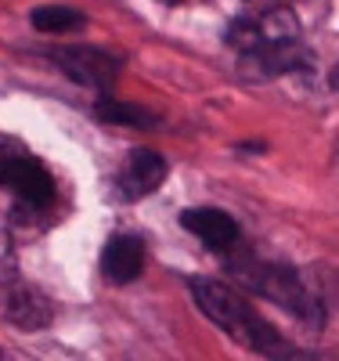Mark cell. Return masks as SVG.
Listing matches in <instances>:
<instances>
[{
    "mask_svg": "<svg viewBox=\"0 0 339 361\" xmlns=\"http://www.w3.org/2000/svg\"><path fill=\"white\" fill-rule=\"evenodd\" d=\"M163 4H170V8H173V4H184V0H163Z\"/></svg>",
    "mask_w": 339,
    "mask_h": 361,
    "instance_id": "11",
    "label": "cell"
},
{
    "mask_svg": "<svg viewBox=\"0 0 339 361\" xmlns=\"http://www.w3.org/2000/svg\"><path fill=\"white\" fill-rule=\"evenodd\" d=\"M54 307H51V300L40 293V289H15L8 296V322L18 325V329H44L51 322Z\"/></svg>",
    "mask_w": 339,
    "mask_h": 361,
    "instance_id": "8",
    "label": "cell"
},
{
    "mask_svg": "<svg viewBox=\"0 0 339 361\" xmlns=\"http://www.w3.org/2000/svg\"><path fill=\"white\" fill-rule=\"evenodd\" d=\"M51 62L73 83L94 87V90H101V94H109L119 69H123V58L109 54L101 47H58V51H51Z\"/></svg>",
    "mask_w": 339,
    "mask_h": 361,
    "instance_id": "2",
    "label": "cell"
},
{
    "mask_svg": "<svg viewBox=\"0 0 339 361\" xmlns=\"http://www.w3.org/2000/svg\"><path fill=\"white\" fill-rule=\"evenodd\" d=\"M0 185L11 188L29 206H51L54 202V177H51V170L40 159H33L29 152L0 156Z\"/></svg>",
    "mask_w": 339,
    "mask_h": 361,
    "instance_id": "3",
    "label": "cell"
},
{
    "mask_svg": "<svg viewBox=\"0 0 339 361\" xmlns=\"http://www.w3.org/2000/svg\"><path fill=\"white\" fill-rule=\"evenodd\" d=\"M163 180H166V159L159 152H152V148H134L119 173V195L134 202L141 195H152Z\"/></svg>",
    "mask_w": 339,
    "mask_h": 361,
    "instance_id": "7",
    "label": "cell"
},
{
    "mask_svg": "<svg viewBox=\"0 0 339 361\" xmlns=\"http://www.w3.org/2000/svg\"><path fill=\"white\" fill-rule=\"evenodd\" d=\"M144 257H148L144 238L134 235V231H123V235H112L109 243H105V250H101V271H105L109 282L127 286V282H137L141 279Z\"/></svg>",
    "mask_w": 339,
    "mask_h": 361,
    "instance_id": "6",
    "label": "cell"
},
{
    "mask_svg": "<svg viewBox=\"0 0 339 361\" xmlns=\"http://www.w3.org/2000/svg\"><path fill=\"white\" fill-rule=\"evenodd\" d=\"M29 22L40 33H76V29L87 25V15L76 8H66V4H44V8H33Z\"/></svg>",
    "mask_w": 339,
    "mask_h": 361,
    "instance_id": "10",
    "label": "cell"
},
{
    "mask_svg": "<svg viewBox=\"0 0 339 361\" xmlns=\"http://www.w3.org/2000/svg\"><path fill=\"white\" fill-rule=\"evenodd\" d=\"M94 112H98V119L101 123H119V127H159V116L156 112H148V109H141V105H127V102H116L112 94H101L98 98V105H94Z\"/></svg>",
    "mask_w": 339,
    "mask_h": 361,
    "instance_id": "9",
    "label": "cell"
},
{
    "mask_svg": "<svg viewBox=\"0 0 339 361\" xmlns=\"http://www.w3.org/2000/svg\"><path fill=\"white\" fill-rule=\"evenodd\" d=\"M192 296L199 311L228 333L231 340H238L242 347H249L253 354H267V357H296V350L282 340V333L274 329L271 322H264L253 304L245 300L242 293H235L224 282H213V279H192Z\"/></svg>",
    "mask_w": 339,
    "mask_h": 361,
    "instance_id": "1",
    "label": "cell"
},
{
    "mask_svg": "<svg viewBox=\"0 0 339 361\" xmlns=\"http://www.w3.org/2000/svg\"><path fill=\"white\" fill-rule=\"evenodd\" d=\"M184 231H192L199 243L213 253H228L238 243V221L217 206H192L180 214Z\"/></svg>",
    "mask_w": 339,
    "mask_h": 361,
    "instance_id": "5",
    "label": "cell"
},
{
    "mask_svg": "<svg viewBox=\"0 0 339 361\" xmlns=\"http://www.w3.org/2000/svg\"><path fill=\"white\" fill-rule=\"evenodd\" d=\"M238 279L249 286L253 293H264L271 296L274 304H282L296 314H311V296L307 289L296 282V275L289 267H274V264H260V260H249V267H238Z\"/></svg>",
    "mask_w": 339,
    "mask_h": 361,
    "instance_id": "4",
    "label": "cell"
}]
</instances>
